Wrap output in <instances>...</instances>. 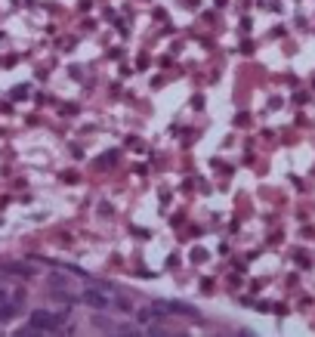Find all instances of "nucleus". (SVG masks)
<instances>
[{"instance_id": "nucleus-1", "label": "nucleus", "mask_w": 315, "mask_h": 337, "mask_svg": "<svg viewBox=\"0 0 315 337\" xmlns=\"http://www.w3.org/2000/svg\"><path fill=\"white\" fill-rule=\"evenodd\" d=\"M65 325V315H53L47 309H34L31 312V328H22L19 334L28 337V334H41V331H62Z\"/></svg>"}, {"instance_id": "nucleus-3", "label": "nucleus", "mask_w": 315, "mask_h": 337, "mask_svg": "<svg viewBox=\"0 0 315 337\" xmlns=\"http://www.w3.org/2000/svg\"><path fill=\"white\" fill-rule=\"evenodd\" d=\"M155 309H158V312H176V315H198L195 306H189V303H176V300H158Z\"/></svg>"}, {"instance_id": "nucleus-2", "label": "nucleus", "mask_w": 315, "mask_h": 337, "mask_svg": "<svg viewBox=\"0 0 315 337\" xmlns=\"http://www.w3.org/2000/svg\"><path fill=\"white\" fill-rule=\"evenodd\" d=\"M81 303H87V306H93V309H108L111 303H115V297H111L108 285H96V288H87V291L81 294Z\"/></svg>"}, {"instance_id": "nucleus-4", "label": "nucleus", "mask_w": 315, "mask_h": 337, "mask_svg": "<svg viewBox=\"0 0 315 337\" xmlns=\"http://www.w3.org/2000/svg\"><path fill=\"white\" fill-rule=\"evenodd\" d=\"M7 300H10V294H7L4 288H0V306H4V303H7Z\"/></svg>"}]
</instances>
